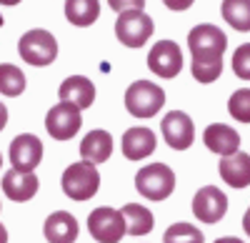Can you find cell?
<instances>
[{"label": "cell", "mask_w": 250, "mask_h": 243, "mask_svg": "<svg viewBox=\"0 0 250 243\" xmlns=\"http://www.w3.org/2000/svg\"><path fill=\"white\" fill-rule=\"evenodd\" d=\"M188 45L193 53V78L198 83H213L223 73V53L228 38L215 25H195L188 33Z\"/></svg>", "instance_id": "1"}, {"label": "cell", "mask_w": 250, "mask_h": 243, "mask_svg": "<svg viewBox=\"0 0 250 243\" xmlns=\"http://www.w3.org/2000/svg\"><path fill=\"white\" fill-rule=\"evenodd\" d=\"M62 193L73 200H90L98 188H100V173L95 163H88V160H80V163H73L62 171L60 178Z\"/></svg>", "instance_id": "2"}, {"label": "cell", "mask_w": 250, "mask_h": 243, "mask_svg": "<svg viewBox=\"0 0 250 243\" xmlns=\"http://www.w3.org/2000/svg\"><path fill=\"white\" fill-rule=\"evenodd\" d=\"M18 53H20V58H23L28 66L43 68V66L55 63V58H58V40H55V35L50 30L33 28V30H28L23 38L18 40Z\"/></svg>", "instance_id": "3"}, {"label": "cell", "mask_w": 250, "mask_h": 243, "mask_svg": "<svg viewBox=\"0 0 250 243\" xmlns=\"http://www.w3.org/2000/svg\"><path fill=\"white\" fill-rule=\"evenodd\" d=\"M135 188L148 200H165L175 191V173L165 163H150L143 166L135 173Z\"/></svg>", "instance_id": "4"}, {"label": "cell", "mask_w": 250, "mask_h": 243, "mask_svg": "<svg viewBox=\"0 0 250 243\" xmlns=\"http://www.w3.org/2000/svg\"><path fill=\"white\" fill-rule=\"evenodd\" d=\"M165 106V90L150 80H135L125 90V108L135 118H153Z\"/></svg>", "instance_id": "5"}, {"label": "cell", "mask_w": 250, "mask_h": 243, "mask_svg": "<svg viewBox=\"0 0 250 243\" xmlns=\"http://www.w3.org/2000/svg\"><path fill=\"white\" fill-rule=\"evenodd\" d=\"M115 35L123 45L140 48L153 35V18L143 10H123L115 20Z\"/></svg>", "instance_id": "6"}, {"label": "cell", "mask_w": 250, "mask_h": 243, "mask_svg": "<svg viewBox=\"0 0 250 243\" xmlns=\"http://www.w3.org/2000/svg\"><path fill=\"white\" fill-rule=\"evenodd\" d=\"M88 231L98 243H120L125 236V218L115 208L100 206L88 216Z\"/></svg>", "instance_id": "7"}, {"label": "cell", "mask_w": 250, "mask_h": 243, "mask_svg": "<svg viewBox=\"0 0 250 243\" xmlns=\"http://www.w3.org/2000/svg\"><path fill=\"white\" fill-rule=\"evenodd\" d=\"M83 126V118H80V108H75L73 103H60L53 106L45 115V131L50 138L55 140H70L75 138V133Z\"/></svg>", "instance_id": "8"}, {"label": "cell", "mask_w": 250, "mask_h": 243, "mask_svg": "<svg viewBox=\"0 0 250 243\" xmlns=\"http://www.w3.org/2000/svg\"><path fill=\"white\" fill-rule=\"evenodd\" d=\"M43 160V140L33 133H20L10 140V163L15 171L35 173Z\"/></svg>", "instance_id": "9"}, {"label": "cell", "mask_w": 250, "mask_h": 243, "mask_svg": "<svg viewBox=\"0 0 250 243\" xmlns=\"http://www.w3.org/2000/svg\"><path fill=\"white\" fill-rule=\"evenodd\" d=\"M160 131H163L165 143L173 151H188L195 140V126H193L190 115L183 113V110H170L163 118Z\"/></svg>", "instance_id": "10"}, {"label": "cell", "mask_w": 250, "mask_h": 243, "mask_svg": "<svg viewBox=\"0 0 250 243\" xmlns=\"http://www.w3.org/2000/svg\"><path fill=\"white\" fill-rule=\"evenodd\" d=\"M193 213H195V218L200 221V223L215 226L218 221H223V216L228 213V196L215 186H203L193 198Z\"/></svg>", "instance_id": "11"}, {"label": "cell", "mask_w": 250, "mask_h": 243, "mask_svg": "<svg viewBox=\"0 0 250 243\" xmlns=\"http://www.w3.org/2000/svg\"><path fill=\"white\" fill-rule=\"evenodd\" d=\"M148 68L160 78H175L183 70V50L173 40H160L148 53Z\"/></svg>", "instance_id": "12"}, {"label": "cell", "mask_w": 250, "mask_h": 243, "mask_svg": "<svg viewBox=\"0 0 250 243\" xmlns=\"http://www.w3.org/2000/svg\"><path fill=\"white\" fill-rule=\"evenodd\" d=\"M120 146H123V155L128 160H145L155 151L158 138H155V133L150 128L138 126V128H128L123 133Z\"/></svg>", "instance_id": "13"}, {"label": "cell", "mask_w": 250, "mask_h": 243, "mask_svg": "<svg viewBox=\"0 0 250 243\" xmlns=\"http://www.w3.org/2000/svg\"><path fill=\"white\" fill-rule=\"evenodd\" d=\"M58 95L62 103H73L75 108H90L95 103V86L85 75H70L62 80V86L58 88Z\"/></svg>", "instance_id": "14"}, {"label": "cell", "mask_w": 250, "mask_h": 243, "mask_svg": "<svg viewBox=\"0 0 250 243\" xmlns=\"http://www.w3.org/2000/svg\"><path fill=\"white\" fill-rule=\"evenodd\" d=\"M38 176L35 173H25V171H15L10 168L5 176H3V191L10 200L15 203H25L30 200L35 193H38Z\"/></svg>", "instance_id": "15"}, {"label": "cell", "mask_w": 250, "mask_h": 243, "mask_svg": "<svg viewBox=\"0 0 250 243\" xmlns=\"http://www.w3.org/2000/svg\"><path fill=\"white\" fill-rule=\"evenodd\" d=\"M45 241L48 243H75L78 238V221L68 211H55L45 218L43 226Z\"/></svg>", "instance_id": "16"}, {"label": "cell", "mask_w": 250, "mask_h": 243, "mask_svg": "<svg viewBox=\"0 0 250 243\" xmlns=\"http://www.w3.org/2000/svg\"><path fill=\"white\" fill-rule=\"evenodd\" d=\"M218 171H220V178L230 188H245V186H250V155L248 153L235 151L233 155H223Z\"/></svg>", "instance_id": "17"}, {"label": "cell", "mask_w": 250, "mask_h": 243, "mask_svg": "<svg viewBox=\"0 0 250 243\" xmlns=\"http://www.w3.org/2000/svg\"><path fill=\"white\" fill-rule=\"evenodd\" d=\"M203 143L208 146V151H213L218 155H233L240 148V135L235 133V128L225 123H213L205 128Z\"/></svg>", "instance_id": "18"}, {"label": "cell", "mask_w": 250, "mask_h": 243, "mask_svg": "<svg viewBox=\"0 0 250 243\" xmlns=\"http://www.w3.org/2000/svg\"><path fill=\"white\" fill-rule=\"evenodd\" d=\"M113 153V135L108 131H90L85 138H83V143H80V155L83 160H88V163H105V160L110 158Z\"/></svg>", "instance_id": "19"}, {"label": "cell", "mask_w": 250, "mask_h": 243, "mask_svg": "<svg viewBox=\"0 0 250 243\" xmlns=\"http://www.w3.org/2000/svg\"><path fill=\"white\" fill-rule=\"evenodd\" d=\"M120 213L125 218V233H130V236H145V233H150L153 226H155L153 213L145 208V206H140V203L123 206Z\"/></svg>", "instance_id": "20"}, {"label": "cell", "mask_w": 250, "mask_h": 243, "mask_svg": "<svg viewBox=\"0 0 250 243\" xmlns=\"http://www.w3.org/2000/svg\"><path fill=\"white\" fill-rule=\"evenodd\" d=\"M100 15V0H65V18L78 28L93 25Z\"/></svg>", "instance_id": "21"}, {"label": "cell", "mask_w": 250, "mask_h": 243, "mask_svg": "<svg viewBox=\"0 0 250 243\" xmlns=\"http://www.w3.org/2000/svg\"><path fill=\"white\" fill-rule=\"evenodd\" d=\"M220 13L230 28L240 33L250 30V0H223Z\"/></svg>", "instance_id": "22"}, {"label": "cell", "mask_w": 250, "mask_h": 243, "mask_svg": "<svg viewBox=\"0 0 250 243\" xmlns=\"http://www.w3.org/2000/svg\"><path fill=\"white\" fill-rule=\"evenodd\" d=\"M23 90H25V73L13 63H3L0 66V93L15 98Z\"/></svg>", "instance_id": "23"}, {"label": "cell", "mask_w": 250, "mask_h": 243, "mask_svg": "<svg viewBox=\"0 0 250 243\" xmlns=\"http://www.w3.org/2000/svg\"><path fill=\"white\" fill-rule=\"evenodd\" d=\"M163 243H203V233L193 223H173L163 236Z\"/></svg>", "instance_id": "24"}, {"label": "cell", "mask_w": 250, "mask_h": 243, "mask_svg": "<svg viewBox=\"0 0 250 243\" xmlns=\"http://www.w3.org/2000/svg\"><path fill=\"white\" fill-rule=\"evenodd\" d=\"M228 113H230L238 123H250V88H240L228 100Z\"/></svg>", "instance_id": "25"}, {"label": "cell", "mask_w": 250, "mask_h": 243, "mask_svg": "<svg viewBox=\"0 0 250 243\" xmlns=\"http://www.w3.org/2000/svg\"><path fill=\"white\" fill-rule=\"evenodd\" d=\"M233 70L240 80H250V43H243L233 53Z\"/></svg>", "instance_id": "26"}, {"label": "cell", "mask_w": 250, "mask_h": 243, "mask_svg": "<svg viewBox=\"0 0 250 243\" xmlns=\"http://www.w3.org/2000/svg\"><path fill=\"white\" fill-rule=\"evenodd\" d=\"M108 5L115 13H123V10H143L145 0H108Z\"/></svg>", "instance_id": "27"}, {"label": "cell", "mask_w": 250, "mask_h": 243, "mask_svg": "<svg viewBox=\"0 0 250 243\" xmlns=\"http://www.w3.org/2000/svg\"><path fill=\"white\" fill-rule=\"evenodd\" d=\"M163 3L168 5L170 10H188V8L195 3V0H163Z\"/></svg>", "instance_id": "28"}, {"label": "cell", "mask_w": 250, "mask_h": 243, "mask_svg": "<svg viewBox=\"0 0 250 243\" xmlns=\"http://www.w3.org/2000/svg\"><path fill=\"white\" fill-rule=\"evenodd\" d=\"M5 126H8V108H5V103H0V131Z\"/></svg>", "instance_id": "29"}, {"label": "cell", "mask_w": 250, "mask_h": 243, "mask_svg": "<svg viewBox=\"0 0 250 243\" xmlns=\"http://www.w3.org/2000/svg\"><path fill=\"white\" fill-rule=\"evenodd\" d=\"M243 228H245V233L250 236V208H248V213L243 216Z\"/></svg>", "instance_id": "30"}, {"label": "cell", "mask_w": 250, "mask_h": 243, "mask_svg": "<svg viewBox=\"0 0 250 243\" xmlns=\"http://www.w3.org/2000/svg\"><path fill=\"white\" fill-rule=\"evenodd\" d=\"M215 243H243L240 238H233V236H225V238H218Z\"/></svg>", "instance_id": "31"}, {"label": "cell", "mask_w": 250, "mask_h": 243, "mask_svg": "<svg viewBox=\"0 0 250 243\" xmlns=\"http://www.w3.org/2000/svg\"><path fill=\"white\" fill-rule=\"evenodd\" d=\"M0 243H8V231H5L3 223H0Z\"/></svg>", "instance_id": "32"}, {"label": "cell", "mask_w": 250, "mask_h": 243, "mask_svg": "<svg viewBox=\"0 0 250 243\" xmlns=\"http://www.w3.org/2000/svg\"><path fill=\"white\" fill-rule=\"evenodd\" d=\"M3 5H18V3H23V0H0Z\"/></svg>", "instance_id": "33"}, {"label": "cell", "mask_w": 250, "mask_h": 243, "mask_svg": "<svg viewBox=\"0 0 250 243\" xmlns=\"http://www.w3.org/2000/svg\"><path fill=\"white\" fill-rule=\"evenodd\" d=\"M0 25H3V15H0Z\"/></svg>", "instance_id": "34"}, {"label": "cell", "mask_w": 250, "mask_h": 243, "mask_svg": "<svg viewBox=\"0 0 250 243\" xmlns=\"http://www.w3.org/2000/svg\"><path fill=\"white\" fill-rule=\"evenodd\" d=\"M0 166H3V155H0Z\"/></svg>", "instance_id": "35"}]
</instances>
